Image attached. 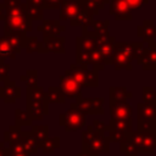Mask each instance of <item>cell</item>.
<instances>
[{"mask_svg": "<svg viewBox=\"0 0 156 156\" xmlns=\"http://www.w3.org/2000/svg\"><path fill=\"white\" fill-rule=\"evenodd\" d=\"M138 119L156 121V105L139 102L138 104Z\"/></svg>", "mask_w": 156, "mask_h": 156, "instance_id": "cell-17", "label": "cell"}, {"mask_svg": "<svg viewBox=\"0 0 156 156\" xmlns=\"http://www.w3.org/2000/svg\"><path fill=\"white\" fill-rule=\"evenodd\" d=\"M115 50L123 54L128 58L133 60L140 56V54L144 50V46L141 43H116L115 44Z\"/></svg>", "mask_w": 156, "mask_h": 156, "instance_id": "cell-11", "label": "cell"}, {"mask_svg": "<svg viewBox=\"0 0 156 156\" xmlns=\"http://www.w3.org/2000/svg\"><path fill=\"white\" fill-rule=\"evenodd\" d=\"M110 112H111V118L116 121H126V122H133L132 121V107L130 105L124 100V101H116V102H110Z\"/></svg>", "mask_w": 156, "mask_h": 156, "instance_id": "cell-7", "label": "cell"}, {"mask_svg": "<svg viewBox=\"0 0 156 156\" xmlns=\"http://www.w3.org/2000/svg\"><path fill=\"white\" fill-rule=\"evenodd\" d=\"M24 49H26L27 52H29V54H32V52H39V54L46 52V50H45V48H44V44H43V43H39L35 37L27 38Z\"/></svg>", "mask_w": 156, "mask_h": 156, "instance_id": "cell-28", "label": "cell"}, {"mask_svg": "<svg viewBox=\"0 0 156 156\" xmlns=\"http://www.w3.org/2000/svg\"><path fill=\"white\" fill-rule=\"evenodd\" d=\"M15 119H16V126H18V127L32 126V122H33L30 113L27 110H21V108L15 110Z\"/></svg>", "mask_w": 156, "mask_h": 156, "instance_id": "cell-26", "label": "cell"}, {"mask_svg": "<svg viewBox=\"0 0 156 156\" xmlns=\"http://www.w3.org/2000/svg\"><path fill=\"white\" fill-rule=\"evenodd\" d=\"M87 115L79 108V106L74 102L71 104L69 108L65 112L61 113L58 117V123L61 127L65 128L66 132H76L82 129L85 126L87 122Z\"/></svg>", "mask_w": 156, "mask_h": 156, "instance_id": "cell-3", "label": "cell"}, {"mask_svg": "<svg viewBox=\"0 0 156 156\" xmlns=\"http://www.w3.org/2000/svg\"><path fill=\"white\" fill-rule=\"evenodd\" d=\"M65 0H44V9H58Z\"/></svg>", "mask_w": 156, "mask_h": 156, "instance_id": "cell-37", "label": "cell"}, {"mask_svg": "<svg viewBox=\"0 0 156 156\" xmlns=\"http://www.w3.org/2000/svg\"><path fill=\"white\" fill-rule=\"evenodd\" d=\"M127 141L136 145L139 154H152L156 149V134L151 130H136L127 133Z\"/></svg>", "mask_w": 156, "mask_h": 156, "instance_id": "cell-4", "label": "cell"}, {"mask_svg": "<svg viewBox=\"0 0 156 156\" xmlns=\"http://www.w3.org/2000/svg\"><path fill=\"white\" fill-rule=\"evenodd\" d=\"M39 32H43L44 38L46 37H60L61 33L65 32V26L60 24V21H44L41 26L38 27Z\"/></svg>", "mask_w": 156, "mask_h": 156, "instance_id": "cell-13", "label": "cell"}, {"mask_svg": "<svg viewBox=\"0 0 156 156\" xmlns=\"http://www.w3.org/2000/svg\"><path fill=\"white\" fill-rule=\"evenodd\" d=\"M136 61L144 69H156V43H150L147 48H144Z\"/></svg>", "mask_w": 156, "mask_h": 156, "instance_id": "cell-9", "label": "cell"}, {"mask_svg": "<svg viewBox=\"0 0 156 156\" xmlns=\"http://www.w3.org/2000/svg\"><path fill=\"white\" fill-rule=\"evenodd\" d=\"M104 98H77L76 104L85 115H104Z\"/></svg>", "mask_w": 156, "mask_h": 156, "instance_id": "cell-6", "label": "cell"}, {"mask_svg": "<svg viewBox=\"0 0 156 156\" xmlns=\"http://www.w3.org/2000/svg\"><path fill=\"white\" fill-rule=\"evenodd\" d=\"M132 124L133 122H126V121H116V119H110V126L115 129L122 130L124 133H129L132 132Z\"/></svg>", "mask_w": 156, "mask_h": 156, "instance_id": "cell-34", "label": "cell"}, {"mask_svg": "<svg viewBox=\"0 0 156 156\" xmlns=\"http://www.w3.org/2000/svg\"><path fill=\"white\" fill-rule=\"evenodd\" d=\"M77 156H96V155H91V154H88V152H79Z\"/></svg>", "mask_w": 156, "mask_h": 156, "instance_id": "cell-44", "label": "cell"}, {"mask_svg": "<svg viewBox=\"0 0 156 156\" xmlns=\"http://www.w3.org/2000/svg\"><path fill=\"white\" fill-rule=\"evenodd\" d=\"M18 52L20 51L16 49V46L12 44L11 39L7 35L0 38V55L6 58H16V55Z\"/></svg>", "mask_w": 156, "mask_h": 156, "instance_id": "cell-19", "label": "cell"}, {"mask_svg": "<svg viewBox=\"0 0 156 156\" xmlns=\"http://www.w3.org/2000/svg\"><path fill=\"white\" fill-rule=\"evenodd\" d=\"M60 89L66 98H80L82 96V85H79L73 79L61 76L60 77Z\"/></svg>", "mask_w": 156, "mask_h": 156, "instance_id": "cell-10", "label": "cell"}, {"mask_svg": "<svg viewBox=\"0 0 156 156\" xmlns=\"http://www.w3.org/2000/svg\"><path fill=\"white\" fill-rule=\"evenodd\" d=\"M82 151L91 155L108 154L110 143L105 136V132L96 129L93 124L82 133Z\"/></svg>", "mask_w": 156, "mask_h": 156, "instance_id": "cell-2", "label": "cell"}, {"mask_svg": "<svg viewBox=\"0 0 156 156\" xmlns=\"http://www.w3.org/2000/svg\"><path fill=\"white\" fill-rule=\"evenodd\" d=\"M9 72H10V65L9 63H0V82L10 80Z\"/></svg>", "mask_w": 156, "mask_h": 156, "instance_id": "cell-36", "label": "cell"}, {"mask_svg": "<svg viewBox=\"0 0 156 156\" xmlns=\"http://www.w3.org/2000/svg\"><path fill=\"white\" fill-rule=\"evenodd\" d=\"M84 10L83 0H65L60 7L61 21H74Z\"/></svg>", "mask_w": 156, "mask_h": 156, "instance_id": "cell-5", "label": "cell"}, {"mask_svg": "<svg viewBox=\"0 0 156 156\" xmlns=\"http://www.w3.org/2000/svg\"><path fill=\"white\" fill-rule=\"evenodd\" d=\"M107 2H108V0H83L84 6H85L93 15H96V13L99 12V10L104 9Z\"/></svg>", "mask_w": 156, "mask_h": 156, "instance_id": "cell-29", "label": "cell"}, {"mask_svg": "<svg viewBox=\"0 0 156 156\" xmlns=\"http://www.w3.org/2000/svg\"><path fill=\"white\" fill-rule=\"evenodd\" d=\"M27 111L30 113V116L34 121H40V119H43V117L45 115L49 113V106H45L40 102L27 100Z\"/></svg>", "mask_w": 156, "mask_h": 156, "instance_id": "cell-16", "label": "cell"}, {"mask_svg": "<svg viewBox=\"0 0 156 156\" xmlns=\"http://www.w3.org/2000/svg\"><path fill=\"white\" fill-rule=\"evenodd\" d=\"M6 16V6L5 4H0V20H5Z\"/></svg>", "mask_w": 156, "mask_h": 156, "instance_id": "cell-42", "label": "cell"}, {"mask_svg": "<svg viewBox=\"0 0 156 156\" xmlns=\"http://www.w3.org/2000/svg\"><path fill=\"white\" fill-rule=\"evenodd\" d=\"M138 37H140L145 43H154L156 38V24L151 20H146L141 26L138 27Z\"/></svg>", "mask_w": 156, "mask_h": 156, "instance_id": "cell-14", "label": "cell"}, {"mask_svg": "<svg viewBox=\"0 0 156 156\" xmlns=\"http://www.w3.org/2000/svg\"><path fill=\"white\" fill-rule=\"evenodd\" d=\"M4 58H5V57H4L2 55H0V63H4Z\"/></svg>", "mask_w": 156, "mask_h": 156, "instance_id": "cell-45", "label": "cell"}, {"mask_svg": "<svg viewBox=\"0 0 156 156\" xmlns=\"http://www.w3.org/2000/svg\"><path fill=\"white\" fill-rule=\"evenodd\" d=\"M152 132H154V133L156 134V126H155V128H154V130H152Z\"/></svg>", "mask_w": 156, "mask_h": 156, "instance_id": "cell-47", "label": "cell"}, {"mask_svg": "<svg viewBox=\"0 0 156 156\" xmlns=\"http://www.w3.org/2000/svg\"><path fill=\"white\" fill-rule=\"evenodd\" d=\"M128 2V5L130 6L132 10H135V9H139L144 4H147L149 0H126Z\"/></svg>", "mask_w": 156, "mask_h": 156, "instance_id": "cell-39", "label": "cell"}, {"mask_svg": "<svg viewBox=\"0 0 156 156\" xmlns=\"http://www.w3.org/2000/svg\"><path fill=\"white\" fill-rule=\"evenodd\" d=\"M48 100L49 102H54V104H65L66 101V96L62 93V90L60 89V87H49L48 91Z\"/></svg>", "mask_w": 156, "mask_h": 156, "instance_id": "cell-25", "label": "cell"}, {"mask_svg": "<svg viewBox=\"0 0 156 156\" xmlns=\"http://www.w3.org/2000/svg\"><path fill=\"white\" fill-rule=\"evenodd\" d=\"M108 93H110V102L124 101L128 98H132V93L127 91L124 87H111Z\"/></svg>", "mask_w": 156, "mask_h": 156, "instance_id": "cell-23", "label": "cell"}, {"mask_svg": "<svg viewBox=\"0 0 156 156\" xmlns=\"http://www.w3.org/2000/svg\"><path fill=\"white\" fill-rule=\"evenodd\" d=\"M60 146V138L58 136H54V138H48L43 145L41 149L45 154H54V151Z\"/></svg>", "mask_w": 156, "mask_h": 156, "instance_id": "cell-31", "label": "cell"}, {"mask_svg": "<svg viewBox=\"0 0 156 156\" xmlns=\"http://www.w3.org/2000/svg\"><path fill=\"white\" fill-rule=\"evenodd\" d=\"M5 1H22V0H5Z\"/></svg>", "mask_w": 156, "mask_h": 156, "instance_id": "cell-46", "label": "cell"}, {"mask_svg": "<svg viewBox=\"0 0 156 156\" xmlns=\"http://www.w3.org/2000/svg\"><path fill=\"white\" fill-rule=\"evenodd\" d=\"M26 5L32 9H44V0H26Z\"/></svg>", "mask_w": 156, "mask_h": 156, "instance_id": "cell-38", "label": "cell"}, {"mask_svg": "<svg viewBox=\"0 0 156 156\" xmlns=\"http://www.w3.org/2000/svg\"><path fill=\"white\" fill-rule=\"evenodd\" d=\"M21 80L26 83L27 88L37 87L38 85V71L37 69H28L24 76H21Z\"/></svg>", "mask_w": 156, "mask_h": 156, "instance_id": "cell-30", "label": "cell"}, {"mask_svg": "<svg viewBox=\"0 0 156 156\" xmlns=\"http://www.w3.org/2000/svg\"><path fill=\"white\" fill-rule=\"evenodd\" d=\"M99 84V78H98V69H88L87 72V78L84 87H98Z\"/></svg>", "mask_w": 156, "mask_h": 156, "instance_id": "cell-35", "label": "cell"}, {"mask_svg": "<svg viewBox=\"0 0 156 156\" xmlns=\"http://www.w3.org/2000/svg\"><path fill=\"white\" fill-rule=\"evenodd\" d=\"M93 126L96 128V129H99V130H102V132H105V124L101 122V121H99V119H94L93 121Z\"/></svg>", "mask_w": 156, "mask_h": 156, "instance_id": "cell-40", "label": "cell"}, {"mask_svg": "<svg viewBox=\"0 0 156 156\" xmlns=\"http://www.w3.org/2000/svg\"><path fill=\"white\" fill-rule=\"evenodd\" d=\"M44 48L46 52H65V38L63 37H46L44 38Z\"/></svg>", "mask_w": 156, "mask_h": 156, "instance_id": "cell-15", "label": "cell"}, {"mask_svg": "<svg viewBox=\"0 0 156 156\" xmlns=\"http://www.w3.org/2000/svg\"><path fill=\"white\" fill-rule=\"evenodd\" d=\"M6 16L4 32L5 34L21 32L27 33L32 30V20L27 12V5L22 1H5Z\"/></svg>", "mask_w": 156, "mask_h": 156, "instance_id": "cell-1", "label": "cell"}, {"mask_svg": "<svg viewBox=\"0 0 156 156\" xmlns=\"http://www.w3.org/2000/svg\"><path fill=\"white\" fill-rule=\"evenodd\" d=\"M32 133H33L39 147H41L43 143L49 138V128H48V126H34L32 128Z\"/></svg>", "mask_w": 156, "mask_h": 156, "instance_id": "cell-27", "label": "cell"}, {"mask_svg": "<svg viewBox=\"0 0 156 156\" xmlns=\"http://www.w3.org/2000/svg\"><path fill=\"white\" fill-rule=\"evenodd\" d=\"M0 156H10V149L5 147L2 143H0Z\"/></svg>", "mask_w": 156, "mask_h": 156, "instance_id": "cell-41", "label": "cell"}, {"mask_svg": "<svg viewBox=\"0 0 156 156\" xmlns=\"http://www.w3.org/2000/svg\"><path fill=\"white\" fill-rule=\"evenodd\" d=\"M110 13L117 21L132 20V9L126 0H112L110 4Z\"/></svg>", "mask_w": 156, "mask_h": 156, "instance_id": "cell-8", "label": "cell"}, {"mask_svg": "<svg viewBox=\"0 0 156 156\" xmlns=\"http://www.w3.org/2000/svg\"><path fill=\"white\" fill-rule=\"evenodd\" d=\"M119 145H121L119 150L124 156H138L139 151H138V147L135 144H133L130 141H126V143H122Z\"/></svg>", "mask_w": 156, "mask_h": 156, "instance_id": "cell-32", "label": "cell"}, {"mask_svg": "<svg viewBox=\"0 0 156 156\" xmlns=\"http://www.w3.org/2000/svg\"><path fill=\"white\" fill-rule=\"evenodd\" d=\"M21 96V88L16 87L15 82L7 80L0 87V98L6 104H13Z\"/></svg>", "mask_w": 156, "mask_h": 156, "instance_id": "cell-12", "label": "cell"}, {"mask_svg": "<svg viewBox=\"0 0 156 156\" xmlns=\"http://www.w3.org/2000/svg\"><path fill=\"white\" fill-rule=\"evenodd\" d=\"M22 145L24 146V150L30 155V154H37L38 152V149H39V145L33 135L32 132H23V135H22V140H21Z\"/></svg>", "mask_w": 156, "mask_h": 156, "instance_id": "cell-21", "label": "cell"}, {"mask_svg": "<svg viewBox=\"0 0 156 156\" xmlns=\"http://www.w3.org/2000/svg\"><path fill=\"white\" fill-rule=\"evenodd\" d=\"M27 100L40 102L45 106H49V100H48L46 91H44V89L38 87V85L32 87V88H27Z\"/></svg>", "mask_w": 156, "mask_h": 156, "instance_id": "cell-18", "label": "cell"}, {"mask_svg": "<svg viewBox=\"0 0 156 156\" xmlns=\"http://www.w3.org/2000/svg\"><path fill=\"white\" fill-rule=\"evenodd\" d=\"M143 102L156 105V91L152 87L143 88Z\"/></svg>", "mask_w": 156, "mask_h": 156, "instance_id": "cell-33", "label": "cell"}, {"mask_svg": "<svg viewBox=\"0 0 156 156\" xmlns=\"http://www.w3.org/2000/svg\"><path fill=\"white\" fill-rule=\"evenodd\" d=\"M112 65L115 66V69H122V68H124V69H132L133 68L132 60L128 58L127 56H124L123 54L116 51V50H115Z\"/></svg>", "mask_w": 156, "mask_h": 156, "instance_id": "cell-24", "label": "cell"}, {"mask_svg": "<svg viewBox=\"0 0 156 156\" xmlns=\"http://www.w3.org/2000/svg\"><path fill=\"white\" fill-rule=\"evenodd\" d=\"M105 136L108 140V143L112 141V143L122 144V143H126L128 140L127 133H124L122 130H118V129H115L111 126H106L105 127Z\"/></svg>", "mask_w": 156, "mask_h": 156, "instance_id": "cell-20", "label": "cell"}, {"mask_svg": "<svg viewBox=\"0 0 156 156\" xmlns=\"http://www.w3.org/2000/svg\"><path fill=\"white\" fill-rule=\"evenodd\" d=\"M22 135H23V132L20 129L18 126H10V128L4 132V141H6L10 145L21 143Z\"/></svg>", "mask_w": 156, "mask_h": 156, "instance_id": "cell-22", "label": "cell"}, {"mask_svg": "<svg viewBox=\"0 0 156 156\" xmlns=\"http://www.w3.org/2000/svg\"><path fill=\"white\" fill-rule=\"evenodd\" d=\"M10 156H29L28 152H20V154H10Z\"/></svg>", "mask_w": 156, "mask_h": 156, "instance_id": "cell-43", "label": "cell"}]
</instances>
